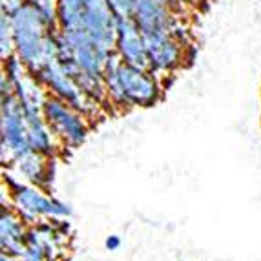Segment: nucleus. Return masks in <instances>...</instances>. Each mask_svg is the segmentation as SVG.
Listing matches in <instances>:
<instances>
[{"mask_svg":"<svg viewBox=\"0 0 261 261\" xmlns=\"http://www.w3.org/2000/svg\"><path fill=\"white\" fill-rule=\"evenodd\" d=\"M113 117L126 115L134 108H150L163 99L165 84L152 70H143L121 59L117 51L110 53L105 68Z\"/></svg>","mask_w":261,"mask_h":261,"instance_id":"1","label":"nucleus"},{"mask_svg":"<svg viewBox=\"0 0 261 261\" xmlns=\"http://www.w3.org/2000/svg\"><path fill=\"white\" fill-rule=\"evenodd\" d=\"M31 152L24 106L13 90V83L2 73V163L11 166L18 157Z\"/></svg>","mask_w":261,"mask_h":261,"instance_id":"2","label":"nucleus"},{"mask_svg":"<svg viewBox=\"0 0 261 261\" xmlns=\"http://www.w3.org/2000/svg\"><path fill=\"white\" fill-rule=\"evenodd\" d=\"M42 115L61 146L62 157H66V152L79 148L86 141L88 134L95 128L84 113L51 93H48L44 100Z\"/></svg>","mask_w":261,"mask_h":261,"instance_id":"3","label":"nucleus"},{"mask_svg":"<svg viewBox=\"0 0 261 261\" xmlns=\"http://www.w3.org/2000/svg\"><path fill=\"white\" fill-rule=\"evenodd\" d=\"M2 187L8 188V203L17 206L28 219L37 221V219H62L68 216L70 210L62 203L53 199L48 192L39 187L18 181L13 175H8L2 179Z\"/></svg>","mask_w":261,"mask_h":261,"instance_id":"4","label":"nucleus"},{"mask_svg":"<svg viewBox=\"0 0 261 261\" xmlns=\"http://www.w3.org/2000/svg\"><path fill=\"white\" fill-rule=\"evenodd\" d=\"M84 31L100 49L112 53L117 46V15L108 0H84Z\"/></svg>","mask_w":261,"mask_h":261,"instance_id":"5","label":"nucleus"},{"mask_svg":"<svg viewBox=\"0 0 261 261\" xmlns=\"http://www.w3.org/2000/svg\"><path fill=\"white\" fill-rule=\"evenodd\" d=\"M146 42V51L150 57L152 71L161 79L165 75H172L185 64L187 59L185 49L187 42L179 40L175 35H143ZM165 84V83H163Z\"/></svg>","mask_w":261,"mask_h":261,"instance_id":"6","label":"nucleus"},{"mask_svg":"<svg viewBox=\"0 0 261 261\" xmlns=\"http://www.w3.org/2000/svg\"><path fill=\"white\" fill-rule=\"evenodd\" d=\"M115 51L121 55L124 62L143 70H152L150 57L146 51V42L141 33L139 26L135 24L134 18L117 17V46Z\"/></svg>","mask_w":261,"mask_h":261,"instance_id":"7","label":"nucleus"},{"mask_svg":"<svg viewBox=\"0 0 261 261\" xmlns=\"http://www.w3.org/2000/svg\"><path fill=\"white\" fill-rule=\"evenodd\" d=\"M31 219H28L17 206L8 203L2 206V221H0V234H2V254L20 259L26 247L28 232H30Z\"/></svg>","mask_w":261,"mask_h":261,"instance_id":"8","label":"nucleus"},{"mask_svg":"<svg viewBox=\"0 0 261 261\" xmlns=\"http://www.w3.org/2000/svg\"><path fill=\"white\" fill-rule=\"evenodd\" d=\"M57 157L31 150V152L18 157L9 168H13L18 174V177H22V181L49 192L53 179V161Z\"/></svg>","mask_w":261,"mask_h":261,"instance_id":"9","label":"nucleus"},{"mask_svg":"<svg viewBox=\"0 0 261 261\" xmlns=\"http://www.w3.org/2000/svg\"><path fill=\"white\" fill-rule=\"evenodd\" d=\"M84 0H57V26L62 33L84 31Z\"/></svg>","mask_w":261,"mask_h":261,"instance_id":"10","label":"nucleus"}]
</instances>
